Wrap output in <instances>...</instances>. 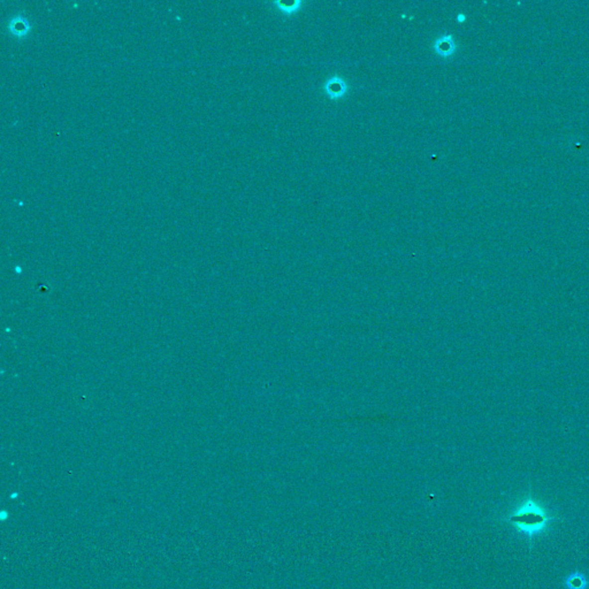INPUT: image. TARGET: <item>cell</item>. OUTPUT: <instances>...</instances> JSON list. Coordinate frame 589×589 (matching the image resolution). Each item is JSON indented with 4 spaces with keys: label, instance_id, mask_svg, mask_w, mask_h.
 <instances>
[{
    "label": "cell",
    "instance_id": "cell-1",
    "mask_svg": "<svg viewBox=\"0 0 589 589\" xmlns=\"http://www.w3.org/2000/svg\"><path fill=\"white\" fill-rule=\"evenodd\" d=\"M551 520L546 509L532 498L526 499L510 514L509 521L519 532L533 537L543 532Z\"/></svg>",
    "mask_w": 589,
    "mask_h": 589
},
{
    "label": "cell",
    "instance_id": "cell-2",
    "mask_svg": "<svg viewBox=\"0 0 589 589\" xmlns=\"http://www.w3.org/2000/svg\"><path fill=\"white\" fill-rule=\"evenodd\" d=\"M323 91L331 100H340L348 94L349 87L342 77L333 76L323 84Z\"/></svg>",
    "mask_w": 589,
    "mask_h": 589
},
{
    "label": "cell",
    "instance_id": "cell-3",
    "mask_svg": "<svg viewBox=\"0 0 589 589\" xmlns=\"http://www.w3.org/2000/svg\"><path fill=\"white\" fill-rule=\"evenodd\" d=\"M433 50L441 58H450L457 51V45H456L454 36L445 34L437 37L433 43Z\"/></svg>",
    "mask_w": 589,
    "mask_h": 589
},
{
    "label": "cell",
    "instance_id": "cell-4",
    "mask_svg": "<svg viewBox=\"0 0 589 589\" xmlns=\"http://www.w3.org/2000/svg\"><path fill=\"white\" fill-rule=\"evenodd\" d=\"M565 587L568 589H587L588 580L581 572H573L565 579Z\"/></svg>",
    "mask_w": 589,
    "mask_h": 589
},
{
    "label": "cell",
    "instance_id": "cell-5",
    "mask_svg": "<svg viewBox=\"0 0 589 589\" xmlns=\"http://www.w3.org/2000/svg\"><path fill=\"white\" fill-rule=\"evenodd\" d=\"M273 5L278 7V9L281 10L285 15L293 16V15H294V14H297L298 12H299L301 8H303L304 1H301V0H296V1H294L292 3L282 2V1H274Z\"/></svg>",
    "mask_w": 589,
    "mask_h": 589
},
{
    "label": "cell",
    "instance_id": "cell-6",
    "mask_svg": "<svg viewBox=\"0 0 589 589\" xmlns=\"http://www.w3.org/2000/svg\"><path fill=\"white\" fill-rule=\"evenodd\" d=\"M465 20H466L465 14H462V13L458 14V15H457V22H459V23H463V22H465Z\"/></svg>",
    "mask_w": 589,
    "mask_h": 589
}]
</instances>
